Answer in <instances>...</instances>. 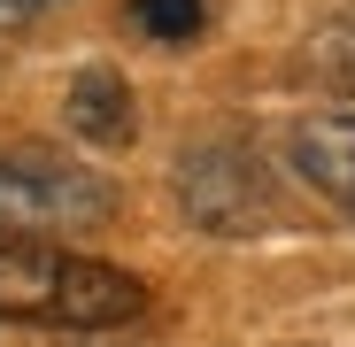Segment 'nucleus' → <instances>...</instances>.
<instances>
[{"mask_svg": "<svg viewBox=\"0 0 355 347\" xmlns=\"http://www.w3.org/2000/svg\"><path fill=\"white\" fill-rule=\"evenodd\" d=\"M147 309V285L101 255L54 247L46 231H0V324L108 332Z\"/></svg>", "mask_w": 355, "mask_h": 347, "instance_id": "f257e3e1", "label": "nucleus"}, {"mask_svg": "<svg viewBox=\"0 0 355 347\" xmlns=\"http://www.w3.org/2000/svg\"><path fill=\"white\" fill-rule=\"evenodd\" d=\"M108 216H116L108 178L39 147H0V231H93Z\"/></svg>", "mask_w": 355, "mask_h": 347, "instance_id": "f03ea898", "label": "nucleus"}, {"mask_svg": "<svg viewBox=\"0 0 355 347\" xmlns=\"http://www.w3.org/2000/svg\"><path fill=\"white\" fill-rule=\"evenodd\" d=\"M178 201H186V216L209 240H240V231L278 216V193L248 147H193L178 162Z\"/></svg>", "mask_w": 355, "mask_h": 347, "instance_id": "7ed1b4c3", "label": "nucleus"}, {"mask_svg": "<svg viewBox=\"0 0 355 347\" xmlns=\"http://www.w3.org/2000/svg\"><path fill=\"white\" fill-rule=\"evenodd\" d=\"M62 124H70L85 147H132V132H139V100H132L124 70L85 62V70L62 85Z\"/></svg>", "mask_w": 355, "mask_h": 347, "instance_id": "20e7f679", "label": "nucleus"}, {"mask_svg": "<svg viewBox=\"0 0 355 347\" xmlns=\"http://www.w3.org/2000/svg\"><path fill=\"white\" fill-rule=\"evenodd\" d=\"M286 154L309 178V193H324L355 224V116H302L293 139H286Z\"/></svg>", "mask_w": 355, "mask_h": 347, "instance_id": "39448f33", "label": "nucleus"}, {"mask_svg": "<svg viewBox=\"0 0 355 347\" xmlns=\"http://www.w3.org/2000/svg\"><path fill=\"white\" fill-rule=\"evenodd\" d=\"M132 24L155 39V46H186L201 31V0H132Z\"/></svg>", "mask_w": 355, "mask_h": 347, "instance_id": "423d86ee", "label": "nucleus"}, {"mask_svg": "<svg viewBox=\"0 0 355 347\" xmlns=\"http://www.w3.org/2000/svg\"><path fill=\"white\" fill-rule=\"evenodd\" d=\"M46 8H54V0H0V31H16V24H31Z\"/></svg>", "mask_w": 355, "mask_h": 347, "instance_id": "0eeeda50", "label": "nucleus"}]
</instances>
